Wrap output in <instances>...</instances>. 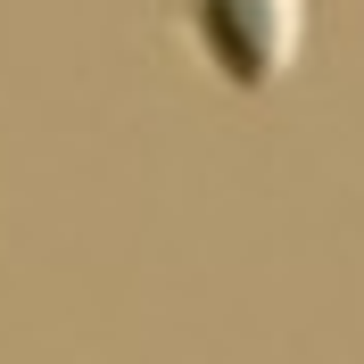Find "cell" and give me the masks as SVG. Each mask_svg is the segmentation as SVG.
<instances>
[{
  "instance_id": "obj_1",
  "label": "cell",
  "mask_w": 364,
  "mask_h": 364,
  "mask_svg": "<svg viewBox=\"0 0 364 364\" xmlns=\"http://www.w3.org/2000/svg\"><path fill=\"white\" fill-rule=\"evenodd\" d=\"M182 17H191V50L232 91H273L306 42V0H182Z\"/></svg>"
}]
</instances>
